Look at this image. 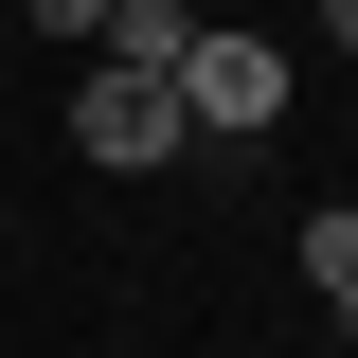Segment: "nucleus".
<instances>
[{"label":"nucleus","instance_id":"nucleus-4","mask_svg":"<svg viewBox=\"0 0 358 358\" xmlns=\"http://www.w3.org/2000/svg\"><path fill=\"white\" fill-rule=\"evenodd\" d=\"M179 36H197L179 0H108V54H126V72H179Z\"/></svg>","mask_w":358,"mask_h":358},{"label":"nucleus","instance_id":"nucleus-1","mask_svg":"<svg viewBox=\"0 0 358 358\" xmlns=\"http://www.w3.org/2000/svg\"><path fill=\"white\" fill-rule=\"evenodd\" d=\"M179 126H197V143H268V126H287V54L197 18V36H179Z\"/></svg>","mask_w":358,"mask_h":358},{"label":"nucleus","instance_id":"nucleus-6","mask_svg":"<svg viewBox=\"0 0 358 358\" xmlns=\"http://www.w3.org/2000/svg\"><path fill=\"white\" fill-rule=\"evenodd\" d=\"M322 36H341V54H358V0H322Z\"/></svg>","mask_w":358,"mask_h":358},{"label":"nucleus","instance_id":"nucleus-5","mask_svg":"<svg viewBox=\"0 0 358 358\" xmlns=\"http://www.w3.org/2000/svg\"><path fill=\"white\" fill-rule=\"evenodd\" d=\"M18 18H36V36H108V0H18Z\"/></svg>","mask_w":358,"mask_h":358},{"label":"nucleus","instance_id":"nucleus-2","mask_svg":"<svg viewBox=\"0 0 358 358\" xmlns=\"http://www.w3.org/2000/svg\"><path fill=\"white\" fill-rule=\"evenodd\" d=\"M179 143H197V126H179V72H126V54H108V72L72 90V162H108V179H162Z\"/></svg>","mask_w":358,"mask_h":358},{"label":"nucleus","instance_id":"nucleus-3","mask_svg":"<svg viewBox=\"0 0 358 358\" xmlns=\"http://www.w3.org/2000/svg\"><path fill=\"white\" fill-rule=\"evenodd\" d=\"M305 305L358 322V197H322V215H305Z\"/></svg>","mask_w":358,"mask_h":358}]
</instances>
